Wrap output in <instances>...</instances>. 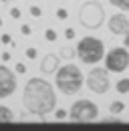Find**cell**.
<instances>
[{"label": "cell", "instance_id": "obj_5", "mask_svg": "<svg viewBox=\"0 0 129 131\" xmlns=\"http://www.w3.org/2000/svg\"><path fill=\"white\" fill-rule=\"evenodd\" d=\"M69 117L77 123H89V121H95L99 117V107L89 99H79L71 105Z\"/></svg>", "mask_w": 129, "mask_h": 131}, {"label": "cell", "instance_id": "obj_3", "mask_svg": "<svg viewBox=\"0 0 129 131\" xmlns=\"http://www.w3.org/2000/svg\"><path fill=\"white\" fill-rule=\"evenodd\" d=\"M75 52H77V57L81 59V63H85V65H97L105 57V45H103L101 38L85 36V38L79 40Z\"/></svg>", "mask_w": 129, "mask_h": 131}, {"label": "cell", "instance_id": "obj_22", "mask_svg": "<svg viewBox=\"0 0 129 131\" xmlns=\"http://www.w3.org/2000/svg\"><path fill=\"white\" fill-rule=\"evenodd\" d=\"M0 40H2L4 45H12V38H10V34H2V36H0Z\"/></svg>", "mask_w": 129, "mask_h": 131}, {"label": "cell", "instance_id": "obj_8", "mask_svg": "<svg viewBox=\"0 0 129 131\" xmlns=\"http://www.w3.org/2000/svg\"><path fill=\"white\" fill-rule=\"evenodd\" d=\"M16 91V75L8 67L0 65V99L10 97Z\"/></svg>", "mask_w": 129, "mask_h": 131}, {"label": "cell", "instance_id": "obj_16", "mask_svg": "<svg viewBox=\"0 0 129 131\" xmlns=\"http://www.w3.org/2000/svg\"><path fill=\"white\" fill-rule=\"evenodd\" d=\"M45 38H47L48 42H55V40H57V32H55L52 28H47V32H45Z\"/></svg>", "mask_w": 129, "mask_h": 131}, {"label": "cell", "instance_id": "obj_9", "mask_svg": "<svg viewBox=\"0 0 129 131\" xmlns=\"http://www.w3.org/2000/svg\"><path fill=\"white\" fill-rule=\"evenodd\" d=\"M107 26H109V30L111 34H117V36H123L125 32H129V18L125 14H113L109 18V22H107Z\"/></svg>", "mask_w": 129, "mask_h": 131}, {"label": "cell", "instance_id": "obj_25", "mask_svg": "<svg viewBox=\"0 0 129 131\" xmlns=\"http://www.w3.org/2000/svg\"><path fill=\"white\" fill-rule=\"evenodd\" d=\"M10 16L12 18H20V10H18V8H12V10H10Z\"/></svg>", "mask_w": 129, "mask_h": 131}, {"label": "cell", "instance_id": "obj_21", "mask_svg": "<svg viewBox=\"0 0 129 131\" xmlns=\"http://www.w3.org/2000/svg\"><path fill=\"white\" fill-rule=\"evenodd\" d=\"M16 73H20V75L26 73V65L24 63H16Z\"/></svg>", "mask_w": 129, "mask_h": 131}, {"label": "cell", "instance_id": "obj_11", "mask_svg": "<svg viewBox=\"0 0 129 131\" xmlns=\"http://www.w3.org/2000/svg\"><path fill=\"white\" fill-rule=\"evenodd\" d=\"M12 119H14L12 109H8V107L0 105V123H8V121H12Z\"/></svg>", "mask_w": 129, "mask_h": 131}, {"label": "cell", "instance_id": "obj_18", "mask_svg": "<svg viewBox=\"0 0 129 131\" xmlns=\"http://www.w3.org/2000/svg\"><path fill=\"white\" fill-rule=\"evenodd\" d=\"M30 14H32V16H36V18H38L40 14H42V10H40L38 6H30Z\"/></svg>", "mask_w": 129, "mask_h": 131}, {"label": "cell", "instance_id": "obj_27", "mask_svg": "<svg viewBox=\"0 0 129 131\" xmlns=\"http://www.w3.org/2000/svg\"><path fill=\"white\" fill-rule=\"evenodd\" d=\"M121 119H117V117H109V119H105V123H119Z\"/></svg>", "mask_w": 129, "mask_h": 131}, {"label": "cell", "instance_id": "obj_2", "mask_svg": "<svg viewBox=\"0 0 129 131\" xmlns=\"http://www.w3.org/2000/svg\"><path fill=\"white\" fill-rule=\"evenodd\" d=\"M55 73H57V89L63 95L73 97L83 89L85 77H83V73H81V69L77 65H63Z\"/></svg>", "mask_w": 129, "mask_h": 131}, {"label": "cell", "instance_id": "obj_30", "mask_svg": "<svg viewBox=\"0 0 129 131\" xmlns=\"http://www.w3.org/2000/svg\"><path fill=\"white\" fill-rule=\"evenodd\" d=\"M0 26H2V20H0Z\"/></svg>", "mask_w": 129, "mask_h": 131}, {"label": "cell", "instance_id": "obj_20", "mask_svg": "<svg viewBox=\"0 0 129 131\" xmlns=\"http://www.w3.org/2000/svg\"><path fill=\"white\" fill-rule=\"evenodd\" d=\"M26 57H28V59H36V49L28 47V49H26Z\"/></svg>", "mask_w": 129, "mask_h": 131}, {"label": "cell", "instance_id": "obj_29", "mask_svg": "<svg viewBox=\"0 0 129 131\" xmlns=\"http://www.w3.org/2000/svg\"><path fill=\"white\" fill-rule=\"evenodd\" d=\"M0 2H8V0H0Z\"/></svg>", "mask_w": 129, "mask_h": 131}, {"label": "cell", "instance_id": "obj_23", "mask_svg": "<svg viewBox=\"0 0 129 131\" xmlns=\"http://www.w3.org/2000/svg\"><path fill=\"white\" fill-rule=\"evenodd\" d=\"M55 117H57V119H64V117H67V111H64V109H57Z\"/></svg>", "mask_w": 129, "mask_h": 131}, {"label": "cell", "instance_id": "obj_6", "mask_svg": "<svg viewBox=\"0 0 129 131\" xmlns=\"http://www.w3.org/2000/svg\"><path fill=\"white\" fill-rule=\"evenodd\" d=\"M87 87L97 93V95H105L107 91H109V87H111V81H109V71L107 69H103V67H95V69H91L89 71V75H87Z\"/></svg>", "mask_w": 129, "mask_h": 131}, {"label": "cell", "instance_id": "obj_13", "mask_svg": "<svg viewBox=\"0 0 129 131\" xmlns=\"http://www.w3.org/2000/svg\"><path fill=\"white\" fill-rule=\"evenodd\" d=\"M123 109H125V103H123V101H113L111 105H109V111L115 113V115L123 113Z\"/></svg>", "mask_w": 129, "mask_h": 131}, {"label": "cell", "instance_id": "obj_14", "mask_svg": "<svg viewBox=\"0 0 129 131\" xmlns=\"http://www.w3.org/2000/svg\"><path fill=\"white\" fill-rule=\"evenodd\" d=\"M109 2L119 10H129V0H109Z\"/></svg>", "mask_w": 129, "mask_h": 131}, {"label": "cell", "instance_id": "obj_1", "mask_svg": "<svg viewBox=\"0 0 129 131\" xmlns=\"http://www.w3.org/2000/svg\"><path fill=\"white\" fill-rule=\"evenodd\" d=\"M22 105L28 113L36 117H45L52 113L57 107V93L52 85L40 77H32L30 81L24 85L22 91Z\"/></svg>", "mask_w": 129, "mask_h": 131}, {"label": "cell", "instance_id": "obj_7", "mask_svg": "<svg viewBox=\"0 0 129 131\" xmlns=\"http://www.w3.org/2000/svg\"><path fill=\"white\" fill-rule=\"evenodd\" d=\"M129 67V50L125 47H113L105 54V69L109 73H123Z\"/></svg>", "mask_w": 129, "mask_h": 131}, {"label": "cell", "instance_id": "obj_19", "mask_svg": "<svg viewBox=\"0 0 129 131\" xmlns=\"http://www.w3.org/2000/svg\"><path fill=\"white\" fill-rule=\"evenodd\" d=\"M20 32L24 34V36H30V26H28V24H22V26H20Z\"/></svg>", "mask_w": 129, "mask_h": 131}, {"label": "cell", "instance_id": "obj_15", "mask_svg": "<svg viewBox=\"0 0 129 131\" xmlns=\"http://www.w3.org/2000/svg\"><path fill=\"white\" fill-rule=\"evenodd\" d=\"M75 54H77V52L73 49H69V47H63V49H61V57H63V59H69V61H71Z\"/></svg>", "mask_w": 129, "mask_h": 131}, {"label": "cell", "instance_id": "obj_24", "mask_svg": "<svg viewBox=\"0 0 129 131\" xmlns=\"http://www.w3.org/2000/svg\"><path fill=\"white\" fill-rule=\"evenodd\" d=\"M64 36H67L69 40H71V38H75V30H73V28H67V30H64Z\"/></svg>", "mask_w": 129, "mask_h": 131}, {"label": "cell", "instance_id": "obj_26", "mask_svg": "<svg viewBox=\"0 0 129 131\" xmlns=\"http://www.w3.org/2000/svg\"><path fill=\"white\" fill-rule=\"evenodd\" d=\"M123 47H125V49H129V32L123 34Z\"/></svg>", "mask_w": 129, "mask_h": 131}, {"label": "cell", "instance_id": "obj_17", "mask_svg": "<svg viewBox=\"0 0 129 131\" xmlns=\"http://www.w3.org/2000/svg\"><path fill=\"white\" fill-rule=\"evenodd\" d=\"M57 18H59V20H67V18H69V12H67L64 8H59V10H57Z\"/></svg>", "mask_w": 129, "mask_h": 131}, {"label": "cell", "instance_id": "obj_12", "mask_svg": "<svg viewBox=\"0 0 129 131\" xmlns=\"http://www.w3.org/2000/svg\"><path fill=\"white\" fill-rule=\"evenodd\" d=\"M115 89H117V93H121V95L129 93V79H119L117 85H115Z\"/></svg>", "mask_w": 129, "mask_h": 131}, {"label": "cell", "instance_id": "obj_10", "mask_svg": "<svg viewBox=\"0 0 129 131\" xmlns=\"http://www.w3.org/2000/svg\"><path fill=\"white\" fill-rule=\"evenodd\" d=\"M59 57L57 54H47V57H42V61H40V71L45 73V75H52L57 69H59Z\"/></svg>", "mask_w": 129, "mask_h": 131}, {"label": "cell", "instance_id": "obj_28", "mask_svg": "<svg viewBox=\"0 0 129 131\" xmlns=\"http://www.w3.org/2000/svg\"><path fill=\"white\" fill-rule=\"evenodd\" d=\"M2 61H4V63H6V61H10V52H8V50H6V52H2Z\"/></svg>", "mask_w": 129, "mask_h": 131}, {"label": "cell", "instance_id": "obj_4", "mask_svg": "<svg viewBox=\"0 0 129 131\" xmlns=\"http://www.w3.org/2000/svg\"><path fill=\"white\" fill-rule=\"evenodd\" d=\"M79 22L89 30L99 28L105 22V8L97 0H87L79 8Z\"/></svg>", "mask_w": 129, "mask_h": 131}]
</instances>
